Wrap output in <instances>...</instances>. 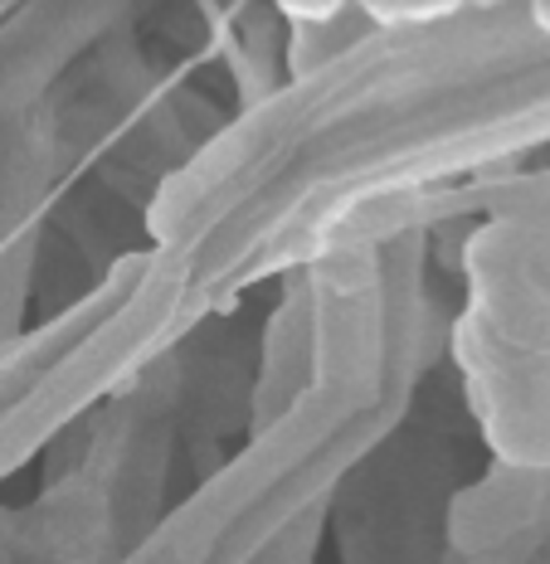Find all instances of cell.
<instances>
[{"instance_id": "obj_2", "label": "cell", "mask_w": 550, "mask_h": 564, "mask_svg": "<svg viewBox=\"0 0 550 564\" xmlns=\"http://www.w3.org/2000/svg\"><path fill=\"white\" fill-rule=\"evenodd\" d=\"M283 10L298 15L302 25H312V20H332L342 10V0H283Z\"/></svg>"}, {"instance_id": "obj_1", "label": "cell", "mask_w": 550, "mask_h": 564, "mask_svg": "<svg viewBox=\"0 0 550 564\" xmlns=\"http://www.w3.org/2000/svg\"><path fill=\"white\" fill-rule=\"evenodd\" d=\"M541 467H511L502 463L493 481H477L459 497L453 507V545L463 555H493L507 540H517L526 531L531 511L541 507Z\"/></svg>"}]
</instances>
